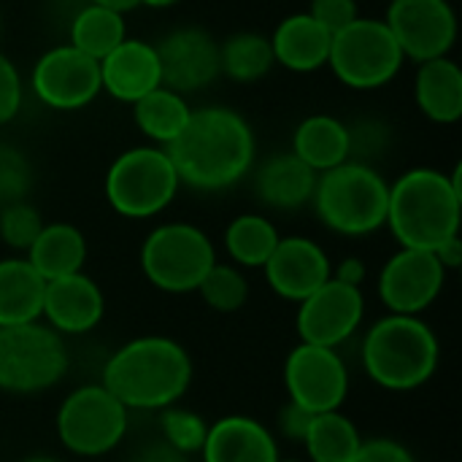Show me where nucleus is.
Listing matches in <instances>:
<instances>
[{"label": "nucleus", "mask_w": 462, "mask_h": 462, "mask_svg": "<svg viewBox=\"0 0 462 462\" xmlns=\"http://www.w3.org/2000/svg\"><path fill=\"white\" fill-rule=\"evenodd\" d=\"M447 284V271L433 252L422 249H398L379 273V300L390 314L422 317L439 298Z\"/></svg>", "instance_id": "2eb2a0df"}, {"label": "nucleus", "mask_w": 462, "mask_h": 462, "mask_svg": "<svg viewBox=\"0 0 462 462\" xmlns=\"http://www.w3.org/2000/svg\"><path fill=\"white\" fill-rule=\"evenodd\" d=\"M263 271L273 295L290 303H300L330 279L333 263L314 238L287 236L279 238V246L273 249Z\"/></svg>", "instance_id": "f3484780"}, {"label": "nucleus", "mask_w": 462, "mask_h": 462, "mask_svg": "<svg viewBox=\"0 0 462 462\" xmlns=\"http://www.w3.org/2000/svg\"><path fill=\"white\" fill-rule=\"evenodd\" d=\"M352 462H417V457L393 439H371L363 441L357 457Z\"/></svg>", "instance_id": "58836bf2"}, {"label": "nucleus", "mask_w": 462, "mask_h": 462, "mask_svg": "<svg viewBox=\"0 0 462 462\" xmlns=\"http://www.w3.org/2000/svg\"><path fill=\"white\" fill-rule=\"evenodd\" d=\"M27 263L38 271L43 282L73 276L84 271L87 263V238L70 222H49L24 252Z\"/></svg>", "instance_id": "b1692460"}, {"label": "nucleus", "mask_w": 462, "mask_h": 462, "mask_svg": "<svg viewBox=\"0 0 462 462\" xmlns=\"http://www.w3.org/2000/svg\"><path fill=\"white\" fill-rule=\"evenodd\" d=\"M179 181L198 192L236 187L257 157V138L246 116L227 106L192 108L187 127L165 146Z\"/></svg>", "instance_id": "f257e3e1"}, {"label": "nucleus", "mask_w": 462, "mask_h": 462, "mask_svg": "<svg viewBox=\"0 0 462 462\" xmlns=\"http://www.w3.org/2000/svg\"><path fill=\"white\" fill-rule=\"evenodd\" d=\"M462 165L452 173L439 168H411L390 184L387 225L403 249L436 252L460 236Z\"/></svg>", "instance_id": "7ed1b4c3"}, {"label": "nucleus", "mask_w": 462, "mask_h": 462, "mask_svg": "<svg viewBox=\"0 0 462 462\" xmlns=\"http://www.w3.org/2000/svg\"><path fill=\"white\" fill-rule=\"evenodd\" d=\"M249 279L246 273L233 265V263H219L206 273V279L200 282V287L195 290L203 303L217 311V314H236L246 306L249 300Z\"/></svg>", "instance_id": "2f4dec72"}, {"label": "nucleus", "mask_w": 462, "mask_h": 462, "mask_svg": "<svg viewBox=\"0 0 462 462\" xmlns=\"http://www.w3.org/2000/svg\"><path fill=\"white\" fill-rule=\"evenodd\" d=\"M125 38H127V24H125L122 14L87 3L70 22V41L68 43L100 62Z\"/></svg>", "instance_id": "7c9ffc66"}, {"label": "nucleus", "mask_w": 462, "mask_h": 462, "mask_svg": "<svg viewBox=\"0 0 462 462\" xmlns=\"http://www.w3.org/2000/svg\"><path fill=\"white\" fill-rule=\"evenodd\" d=\"M306 14L317 24H322L330 35H336L360 16V8L357 0H311Z\"/></svg>", "instance_id": "4c0bfd02"}, {"label": "nucleus", "mask_w": 462, "mask_h": 462, "mask_svg": "<svg viewBox=\"0 0 462 462\" xmlns=\"http://www.w3.org/2000/svg\"><path fill=\"white\" fill-rule=\"evenodd\" d=\"M100 84L114 100L135 103L146 92L162 84L160 57L152 41L143 38H125L114 51L100 60Z\"/></svg>", "instance_id": "6ab92c4d"}, {"label": "nucleus", "mask_w": 462, "mask_h": 462, "mask_svg": "<svg viewBox=\"0 0 462 462\" xmlns=\"http://www.w3.org/2000/svg\"><path fill=\"white\" fill-rule=\"evenodd\" d=\"M43 225L46 222L41 211L27 200L0 208V241L14 252H27L38 233L43 230Z\"/></svg>", "instance_id": "72a5a7b5"}, {"label": "nucleus", "mask_w": 462, "mask_h": 462, "mask_svg": "<svg viewBox=\"0 0 462 462\" xmlns=\"http://www.w3.org/2000/svg\"><path fill=\"white\" fill-rule=\"evenodd\" d=\"M0 30H3V11H0Z\"/></svg>", "instance_id": "09e8293b"}, {"label": "nucleus", "mask_w": 462, "mask_h": 462, "mask_svg": "<svg viewBox=\"0 0 462 462\" xmlns=\"http://www.w3.org/2000/svg\"><path fill=\"white\" fill-rule=\"evenodd\" d=\"M160 57L162 87L189 95L217 81L219 70V41L203 27H176L154 43Z\"/></svg>", "instance_id": "dca6fc26"}, {"label": "nucleus", "mask_w": 462, "mask_h": 462, "mask_svg": "<svg viewBox=\"0 0 462 462\" xmlns=\"http://www.w3.org/2000/svg\"><path fill=\"white\" fill-rule=\"evenodd\" d=\"M390 181L365 162L346 160L317 176L314 214L317 219L346 238H363L387 225Z\"/></svg>", "instance_id": "39448f33"}, {"label": "nucleus", "mask_w": 462, "mask_h": 462, "mask_svg": "<svg viewBox=\"0 0 462 462\" xmlns=\"http://www.w3.org/2000/svg\"><path fill=\"white\" fill-rule=\"evenodd\" d=\"M279 462H303V460H284V457H279Z\"/></svg>", "instance_id": "de8ad7c7"}, {"label": "nucleus", "mask_w": 462, "mask_h": 462, "mask_svg": "<svg viewBox=\"0 0 462 462\" xmlns=\"http://www.w3.org/2000/svg\"><path fill=\"white\" fill-rule=\"evenodd\" d=\"M32 189L30 160L11 143H0V208L27 200Z\"/></svg>", "instance_id": "f704fd0d"}, {"label": "nucleus", "mask_w": 462, "mask_h": 462, "mask_svg": "<svg viewBox=\"0 0 462 462\" xmlns=\"http://www.w3.org/2000/svg\"><path fill=\"white\" fill-rule=\"evenodd\" d=\"M35 97L51 111H81L100 92V62L70 43L46 49L30 73Z\"/></svg>", "instance_id": "9b49d317"}, {"label": "nucleus", "mask_w": 462, "mask_h": 462, "mask_svg": "<svg viewBox=\"0 0 462 462\" xmlns=\"http://www.w3.org/2000/svg\"><path fill=\"white\" fill-rule=\"evenodd\" d=\"M433 254L439 257V263L444 265V271H447V273H449V271H457V268L462 265V236L449 238V241H447V244H441Z\"/></svg>", "instance_id": "37998d69"}, {"label": "nucleus", "mask_w": 462, "mask_h": 462, "mask_svg": "<svg viewBox=\"0 0 462 462\" xmlns=\"http://www.w3.org/2000/svg\"><path fill=\"white\" fill-rule=\"evenodd\" d=\"M179 173L162 146L143 143L125 149L106 171L103 192L108 206L125 219H152L179 195Z\"/></svg>", "instance_id": "423d86ee"}, {"label": "nucleus", "mask_w": 462, "mask_h": 462, "mask_svg": "<svg viewBox=\"0 0 462 462\" xmlns=\"http://www.w3.org/2000/svg\"><path fill=\"white\" fill-rule=\"evenodd\" d=\"M311 417L314 414H309L306 409H300V406H295V403L287 401L282 406V411H279V430H282V436L290 439V441H295V444H300L303 436H306V428H309Z\"/></svg>", "instance_id": "ea45409f"}, {"label": "nucleus", "mask_w": 462, "mask_h": 462, "mask_svg": "<svg viewBox=\"0 0 462 462\" xmlns=\"http://www.w3.org/2000/svg\"><path fill=\"white\" fill-rule=\"evenodd\" d=\"M189 116H192V108H189L187 97L162 84L133 103V119H135L138 130L154 146H162V149L179 138V133L187 127Z\"/></svg>", "instance_id": "bb28decb"}, {"label": "nucleus", "mask_w": 462, "mask_h": 462, "mask_svg": "<svg viewBox=\"0 0 462 462\" xmlns=\"http://www.w3.org/2000/svg\"><path fill=\"white\" fill-rule=\"evenodd\" d=\"M276 225L263 214H238L225 227V252L238 268H263L279 246Z\"/></svg>", "instance_id": "c85d7f7f"}, {"label": "nucleus", "mask_w": 462, "mask_h": 462, "mask_svg": "<svg viewBox=\"0 0 462 462\" xmlns=\"http://www.w3.org/2000/svg\"><path fill=\"white\" fill-rule=\"evenodd\" d=\"M181 0H141V5H149V8H171Z\"/></svg>", "instance_id": "a18cd8bd"}, {"label": "nucleus", "mask_w": 462, "mask_h": 462, "mask_svg": "<svg viewBox=\"0 0 462 462\" xmlns=\"http://www.w3.org/2000/svg\"><path fill=\"white\" fill-rule=\"evenodd\" d=\"M349 130V160L371 165L390 143V130L382 119H357L346 125Z\"/></svg>", "instance_id": "c9c22d12"}, {"label": "nucleus", "mask_w": 462, "mask_h": 462, "mask_svg": "<svg viewBox=\"0 0 462 462\" xmlns=\"http://www.w3.org/2000/svg\"><path fill=\"white\" fill-rule=\"evenodd\" d=\"M130 428V411L103 387L81 384L70 390L54 417L60 444L76 457H103L114 452Z\"/></svg>", "instance_id": "1a4fd4ad"}, {"label": "nucleus", "mask_w": 462, "mask_h": 462, "mask_svg": "<svg viewBox=\"0 0 462 462\" xmlns=\"http://www.w3.org/2000/svg\"><path fill=\"white\" fill-rule=\"evenodd\" d=\"M384 24L417 65L449 57L457 41V11L449 0H390Z\"/></svg>", "instance_id": "ddd939ff"}, {"label": "nucleus", "mask_w": 462, "mask_h": 462, "mask_svg": "<svg viewBox=\"0 0 462 462\" xmlns=\"http://www.w3.org/2000/svg\"><path fill=\"white\" fill-rule=\"evenodd\" d=\"M365 376L390 393L425 387L441 363V344L422 317L387 314L376 319L360 346Z\"/></svg>", "instance_id": "20e7f679"}, {"label": "nucleus", "mask_w": 462, "mask_h": 462, "mask_svg": "<svg viewBox=\"0 0 462 462\" xmlns=\"http://www.w3.org/2000/svg\"><path fill=\"white\" fill-rule=\"evenodd\" d=\"M24 100V81L8 54L0 51V125H8Z\"/></svg>", "instance_id": "e433bc0d"}, {"label": "nucleus", "mask_w": 462, "mask_h": 462, "mask_svg": "<svg viewBox=\"0 0 462 462\" xmlns=\"http://www.w3.org/2000/svg\"><path fill=\"white\" fill-rule=\"evenodd\" d=\"M268 38L276 65L292 73H314L328 65L333 35L306 11L284 16Z\"/></svg>", "instance_id": "4be33fe9"}, {"label": "nucleus", "mask_w": 462, "mask_h": 462, "mask_svg": "<svg viewBox=\"0 0 462 462\" xmlns=\"http://www.w3.org/2000/svg\"><path fill=\"white\" fill-rule=\"evenodd\" d=\"M192 376V357L179 341L138 336L108 355L100 384L127 411H162L187 395Z\"/></svg>", "instance_id": "f03ea898"}, {"label": "nucleus", "mask_w": 462, "mask_h": 462, "mask_svg": "<svg viewBox=\"0 0 462 462\" xmlns=\"http://www.w3.org/2000/svg\"><path fill=\"white\" fill-rule=\"evenodd\" d=\"M300 444L309 462H352L363 447V436L346 414L325 411L311 417Z\"/></svg>", "instance_id": "cd10ccee"}, {"label": "nucleus", "mask_w": 462, "mask_h": 462, "mask_svg": "<svg viewBox=\"0 0 462 462\" xmlns=\"http://www.w3.org/2000/svg\"><path fill=\"white\" fill-rule=\"evenodd\" d=\"M276 68L271 38L263 32H233L219 43V70L238 81V84H254L265 79Z\"/></svg>", "instance_id": "c756f323"}, {"label": "nucleus", "mask_w": 462, "mask_h": 462, "mask_svg": "<svg viewBox=\"0 0 462 462\" xmlns=\"http://www.w3.org/2000/svg\"><path fill=\"white\" fill-rule=\"evenodd\" d=\"M317 176L292 152L271 154L254 171V195L265 208L273 211H300L311 203Z\"/></svg>", "instance_id": "412c9836"}, {"label": "nucleus", "mask_w": 462, "mask_h": 462, "mask_svg": "<svg viewBox=\"0 0 462 462\" xmlns=\"http://www.w3.org/2000/svg\"><path fill=\"white\" fill-rule=\"evenodd\" d=\"M287 401L309 414L341 411L349 395V368L338 349L298 344L284 360Z\"/></svg>", "instance_id": "f8f14e48"}, {"label": "nucleus", "mask_w": 462, "mask_h": 462, "mask_svg": "<svg viewBox=\"0 0 462 462\" xmlns=\"http://www.w3.org/2000/svg\"><path fill=\"white\" fill-rule=\"evenodd\" d=\"M22 462H62V460H57V457H51V455H32V457H24Z\"/></svg>", "instance_id": "49530a36"}, {"label": "nucleus", "mask_w": 462, "mask_h": 462, "mask_svg": "<svg viewBox=\"0 0 462 462\" xmlns=\"http://www.w3.org/2000/svg\"><path fill=\"white\" fill-rule=\"evenodd\" d=\"M206 433H208V422L184 406H168L160 411V436L168 447H173L176 452L192 457L200 455L203 444H206Z\"/></svg>", "instance_id": "473e14b6"}, {"label": "nucleus", "mask_w": 462, "mask_h": 462, "mask_svg": "<svg viewBox=\"0 0 462 462\" xmlns=\"http://www.w3.org/2000/svg\"><path fill=\"white\" fill-rule=\"evenodd\" d=\"M133 462H189V457L181 455V452H176L173 447H168L162 439H157V441L143 444V447L135 452Z\"/></svg>", "instance_id": "a19ab883"}, {"label": "nucleus", "mask_w": 462, "mask_h": 462, "mask_svg": "<svg viewBox=\"0 0 462 462\" xmlns=\"http://www.w3.org/2000/svg\"><path fill=\"white\" fill-rule=\"evenodd\" d=\"M141 271L165 295H189L217 265L211 238L192 222H165L141 244Z\"/></svg>", "instance_id": "6e6552de"}, {"label": "nucleus", "mask_w": 462, "mask_h": 462, "mask_svg": "<svg viewBox=\"0 0 462 462\" xmlns=\"http://www.w3.org/2000/svg\"><path fill=\"white\" fill-rule=\"evenodd\" d=\"M92 5H103V8H111V11H116V14H130V11H135L138 5H141V0H89Z\"/></svg>", "instance_id": "c03bdc74"}, {"label": "nucleus", "mask_w": 462, "mask_h": 462, "mask_svg": "<svg viewBox=\"0 0 462 462\" xmlns=\"http://www.w3.org/2000/svg\"><path fill=\"white\" fill-rule=\"evenodd\" d=\"M365 263L360 257H344L338 265H333V279L341 282V284H349V287H363L365 282Z\"/></svg>", "instance_id": "79ce46f5"}, {"label": "nucleus", "mask_w": 462, "mask_h": 462, "mask_svg": "<svg viewBox=\"0 0 462 462\" xmlns=\"http://www.w3.org/2000/svg\"><path fill=\"white\" fill-rule=\"evenodd\" d=\"M300 162L314 173H325L349 160V130L346 122L330 114L306 116L292 133V149Z\"/></svg>", "instance_id": "393cba45"}, {"label": "nucleus", "mask_w": 462, "mask_h": 462, "mask_svg": "<svg viewBox=\"0 0 462 462\" xmlns=\"http://www.w3.org/2000/svg\"><path fill=\"white\" fill-rule=\"evenodd\" d=\"M406 57L384 19L357 16L349 27L333 35L328 68L349 89L387 87L403 68Z\"/></svg>", "instance_id": "9d476101"}, {"label": "nucleus", "mask_w": 462, "mask_h": 462, "mask_svg": "<svg viewBox=\"0 0 462 462\" xmlns=\"http://www.w3.org/2000/svg\"><path fill=\"white\" fill-rule=\"evenodd\" d=\"M414 103L436 125H455L462 116V68L452 57L420 62Z\"/></svg>", "instance_id": "5701e85b"}, {"label": "nucleus", "mask_w": 462, "mask_h": 462, "mask_svg": "<svg viewBox=\"0 0 462 462\" xmlns=\"http://www.w3.org/2000/svg\"><path fill=\"white\" fill-rule=\"evenodd\" d=\"M365 319V295L363 287H349L333 276L314 290L306 300L298 303L295 330L300 344L338 349L346 344Z\"/></svg>", "instance_id": "4468645a"}, {"label": "nucleus", "mask_w": 462, "mask_h": 462, "mask_svg": "<svg viewBox=\"0 0 462 462\" xmlns=\"http://www.w3.org/2000/svg\"><path fill=\"white\" fill-rule=\"evenodd\" d=\"M103 317H106V295L100 284L89 279L84 271L46 282L41 322H46L62 338L92 333L103 322Z\"/></svg>", "instance_id": "a211bd4d"}, {"label": "nucleus", "mask_w": 462, "mask_h": 462, "mask_svg": "<svg viewBox=\"0 0 462 462\" xmlns=\"http://www.w3.org/2000/svg\"><path fill=\"white\" fill-rule=\"evenodd\" d=\"M46 282L27 257L0 260V328L27 325L41 319Z\"/></svg>", "instance_id": "a878e982"}, {"label": "nucleus", "mask_w": 462, "mask_h": 462, "mask_svg": "<svg viewBox=\"0 0 462 462\" xmlns=\"http://www.w3.org/2000/svg\"><path fill=\"white\" fill-rule=\"evenodd\" d=\"M68 371V344L46 322L0 328V393L41 395L54 390Z\"/></svg>", "instance_id": "0eeeda50"}, {"label": "nucleus", "mask_w": 462, "mask_h": 462, "mask_svg": "<svg viewBox=\"0 0 462 462\" xmlns=\"http://www.w3.org/2000/svg\"><path fill=\"white\" fill-rule=\"evenodd\" d=\"M203 462H279L276 436L254 417L230 414L208 425Z\"/></svg>", "instance_id": "aec40b11"}]
</instances>
